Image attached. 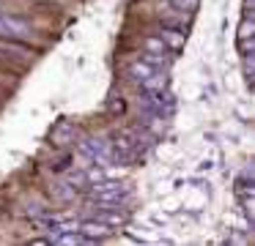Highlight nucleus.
I'll use <instances>...</instances> for the list:
<instances>
[{
  "mask_svg": "<svg viewBox=\"0 0 255 246\" xmlns=\"http://www.w3.org/2000/svg\"><path fill=\"white\" fill-rule=\"evenodd\" d=\"M0 55H6V58H22V60H28L33 52H30L28 47H22V44H17V41H6V38H0Z\"/></svg>",
  "mask_w": 255,
  "mask_h": 246,
  "instance_id": "nucleus-1",
  "label": "nucleus"
},
{
  "mask_svg": "<svg viewBox=\"0 0 255 246\" xmlns=\"http://www.w3.org/2000/svg\"><path fill=\"white\" fill-rule=\"evenodd\" d=\"M162 41L170 49H181L184 47V33L176 30V27H167V30H162Z\"/></svg>",
  "mask_w": 255,
  "mask_h": 246,
  "instance_id": "nucleus-2",
  "label": "nucleus"
},
{
  "mask_svg": "<svg viewBox=\"0 0 255 246\" xmlns=\"http://www.w3.org/2000/svg\"><path fill=\"white\" fill-rule=\"evenodd\" d=\"M80 233H85L88 235V238H105L107 233H110V227H107L105 222H88V224H83V227H80Z\"/></svg>",
  "mask_w": 255,
  "mask_h": 246,
  "instance_id": "nucleus-3",
  "label": "nucleus"
},
{
  "mask_svg": "<svg viewBox=\"0 0 255 246\" xmlns=\"http://www.w3.org/2000/svg\"><path fill=\"white\" fill-rule=\"evenodd\" d=\"M132 74L137 77V80H148V77L154 74V66H148L145 60H137V63H132Z\"/></svg>",
  "mask_w": 255,
  "mask_h": 246,
  "instance_id": "nucleus-4",
  "label": "nucleus"
},
{
  "mask_svg": "<svg viewBox=\"0 0 255 246\" xmlns=\"http://www.w3.org/2000/svg\"><path fill=\"white\" fill-rule=\"evenodd\" d=\"M96 219H99V222H105L107 227H110V224H124V219H127V216H121V213H110V211H105V213H99Z\"/></svg>",
  "mask_w": 255,
  "mask_h": 246,
  "instance_id": "nucleus-5",
  "label": "nucleus"
},
{
  "mask_svg": "<svg viewBox=\"0 0 255 246\" xmlns=\"http://www.w3.org/2000/svg\"><path fill=\"white\" fill-rule=\"evenodd\" d=\"M173 3H176L178 8H184V11H187V14H189V11H192L195 5H198V0H173Z\"/></svg>",
  "mask_w": 255,
  "mask_h": 246,
  "instance_id": "nucleus-6",
  "label": "nucleus"
},
{
  "mask_svg": "<svg viewBox=\"0 0 255 246\" xmlns=\"http://www.w3.org/2000/svg\"><path fill=\"white\" fill-rule=\"evenodd\" d=\"M148 47H151V49H162V47H159V41H156V38H148Z\"/></svg>",
  "mask_w": 255,
  "mask_h": 246,
  "instance_id": "nucleus-7",
  "label": "nucleus"
}]
</instances>
